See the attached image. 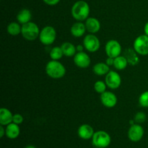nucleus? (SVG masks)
I'll return each instance as SVG.
<instances>
[{"label": "nucleus", "instance_id": "473e14b6", "mask_svg": "<svg viewBox=\"0 0 148 148\" xmlns=\"http://www.w3.org/2000/svg\"><path fill=\"white\" fill-rule=\"evenodd\" d=\"M144 32H145V34L147 35L148 36V21L145 23V25L144 26Z\"/></svg>", "mask_w": 148, "mask_h": 148}, {"label": "nucleus", "instance_id": "393cba45", "mask_svg": "<svg viewBox=\"0 0 148 148\" xmlns=\"http://www.w3.org/2000/svg\"><path fill=\"white\" fill-rule=\"evenodd\" d=\"M107 85L106 82L102 80L96 81L94 84V90L97 93L102 94L105 91H106Z\"/></svg>", "mask_w": 148, "mask_h": 148}, {"label": "nucleus", "instance_id": "9d476101", "mask_svg": "<svg viewBox=\"0 0 148 148\" xmlns=\"http://www.w3.org/2000/svg\"><path fill=\"white\" fill-rule=\"evenodd\" d=\"M105 82L108 88L111 90H116L121 85V77L119 74L116 71L110 70L106 75Z\"/></svg>", "mask_w": 148, "mask_h": 148}, {"label": "nucleus", "instance_id": "6e6552de", "mask_svg": "<svg viewBox=\"0 0 148 148\" xmlns=\"http://www.w3.org/2000/svg\"><path fill=\"white\" fill-rule=\"evenodd\" d=\"M105 51L108 57L116 58L121 55L122 47L118 40L111 39L106 44Z\"/></svg>", "mask_w": 148, "mask_h": 148}, {"label": "nucleus", "instance_id": "c756f323", "mask_svg": "<svg viewBox=\"0 0 148 148\" xmlns=\"http://www.w3.org/2000/svg\"><path fill=\"white\" fill-rule=\"evenodd\" d=\"M106 63L108 65V66H114V58L111 57H108L106 60Z\"/></svg>", "mask_w": 148, "mask_h": 148}, {"label": "nucleus", "instance_id": "b1692460", "mask_svg": "<svg viewBox=\"0 0 148 148\" xmlns=\"http://www.w3.org/2000/svg\"><path fill=\"white\" fill-rule=\"evenodd\" d=\"M49 56L51 60H56L59 61L63 57L64 53L62 51V48L59 47V46H55V47L52 48L49 53Z\"/></svg>", "mask_w": 148, "mask_h": 148}, {"label": "nucleus", "instance_id": "6ab92c4d", "mask_svg": "<svg viewBox=\"0 0 148 148\" xmlns=\"http://www.w3.org/2000/svg\"><path fill=\"white\" fill-rule=\"evenodd\" d=\"M138 53L134 51V49H128L125 51V56L127 58L128 63L132 66H135L140 62V57L138 56Z\"/></svg>", "mask_w": 148, "mask_h": 148}, {"label": "nucleus", "instance_id": "7ed1b4c3", "mask_svg": "<svg viewBox=\"0 0 148 148\" xmlns=\"http://www.w3.org/2000/svg\"><path fill=\"white\" fill-rule=\"evenodd\" d=\"M40 29L38 25L33 22H29L22 25L21 35L25 40L33 41L36 40L40 35Z\"/></svg>", "mask_w": 148, "mask_h": 148}, {"label": "nucleus", "instance_id": "dca6fc26", "mask_svg": "<svg viewBox=\"0 0 148 148\" xmlns=\"http://www.w3.org/2000/svg\"><path fill=\"white\" fill-rule=\"evenodd\" d=\"M5 130V135L7 136V138L10 139V140H14V139L17 138L20 134V128L19 125L13 122L6 126Z\"/></svg>", "mask_w": 148, "mask_h": 148}, {"label": "nucleus", "instance_id": "f257e3e1", "mask_svg": "<svg viewBox=\"0 0 148 148\" xmlns=\"http://www.w3.org/2000/svg\"><path fill=\"white\" fill-rule=\"evenodd\" d=\"M90 8L88 2L83 0L76 1L72 7V16L77 21H85L89 17Z\"/></svg>", "mask_w": 148, "mask_h": 148}, {"label": "nucleus", "instance_id": "2eb2a0df", "mask_svg": "<svg viewBox=\"0 0 148 148\" xmlns=\"http://www.w3.org/2000/svg\"><path fill=\"white\" fill-rule=\"evenodd\" d=\"M87 31L85 23L77 21L74 23L70 28L71 34L75 38H80L85 34Z\"/></svg>", "mask_w": 148, "mask_h": 148}, {"label": "nucleus", "instance_id": "f704fd0d", "mask_svg": "<svg viewBox=\"0 0 148 148\" xmlns=\"http://www.w3.org/2000/svg\"><path fill=\"white\" fill-rule=\"evenodd\" d=\"M135 124V121H134V120H130V126L133 125V124Z\"/></svg>", "mask_w": 148, "mask_h": 148}, {"label": "nucleus", "instance_id": "4468645a", "mask_svg": "<svg viewBox=\"0 0 148 148\" xmlns=\"http://www.w3.org/2000/svg\"><path fill=\"white\" fill-rule=\"evenodd\" d=\"M87 31L92 34L97 33L101 30V25L99 20L95 17H88L85 22Z\"/></svg>", "mask_w": 148, "mask_h": 148}, {"label": "nucleus", "instance_id": "f8f14e48", "mask_svg": "<svg viewBox=\"0 0 148 148\" xmlns=\"http://www.w3.org/2000/svg\"><path fill=\"white\" fill-rule=\"evenodd\" d=\"M117 101L116 95L111 91H105L103 93L101 94V103L106 108H114L117 104Z\"/></svg>", "mask_w": 148, "mask_h": 148}, {"label": "nucleus", "instance_id": "9b49d317", "mask_svg": "<svg viewBox=\"0 0 148 148\" xmlns=\"http://www.w3.org/2000/svg\"><path fill=\"white\" fill-rule=\"evenodd\" d=\"M73 57L74 63L77 67L81 68V69H85V68H88L90 65V57L85 51L77 52V53Z\"/></svg>", "mask_w": 148, "mask_h": 148}, {"label": "nucleus", "instance_id": "2f4dec72", "mask_svg": "<svg viewBox=\"0 0 148 148\" xmlns=\"http://www.w3.org/2000/svg\"><path fill=\"white\" fill-rule=\"evenodd\" d=\"M76 49H77V52H81V51H83L84 49H85V47H84L83 44L82 45L79 44L76 46Z\"/></svg>", "mask_w": 148, "mask_h": 148}, {"label": "nucleus", "instance_id": "cd10ccee", "mask_svg": "<svg viewBox=\"0 0 148 148\" xmlns=\"http://www.w3.org/2000/svg\"><path fill=\"white\" fill-rule=\"evenodd\" d=\"M24 121V118H23V116L20 114H15L13 115V120L12 122L14 124H17L18 125L21 124Z\"/></svg>", "mask_w": 148, "mask_h": 148}, {"label": "nucleus", "instance_id": "f3484780", "mask_svg": "<svg viewBox=\"0 0 148 148\" xmlns=\"http://www.w3.org/2000/svg\"><path fill=\"white\" fill-rule=\"evenodd\" d=\"M14 114L8 108H1L0 109V124L2 126H7L11 124L13 120Z\"/></svg>", "mask_w": 148, "mask_h": 148}, {"label": "nucleus", "instance_id": "ddd939ff", "mask_svg": "<svg viewBox=\"0 0 148 148\" xmlns=\"http://www.w3.org/2000/svg\"><path fill=\"white\" fill-rule=\"evenodd\" d=\"M93 128L92 126L88 124H83L79 127L77 130L78 137L84 140H88L92 138L94 135Z\"/></svg>", "mask_w": 148, "mask_h": 148}, {"label": "nucleus", "instance_id": "f03ea898", "mask_svg": "<svg viewBox=\"0 0 148 148\" xmlns=\"http://www.w3.org/2000/svg\"><path fill=\"white\" fill-rule=\"evenodd\" d=\"M66 68L59 61L51 60L46 64V72L52 79H61L66 75Z\"/></svg>", "mask_w": 148, "mask_h": 148}, {"label": "nucleus", "instance_id": "a211bd4d", "mask_svg": "<svg viewBox=\"0 0 148 148\" xmlns=\"http://www.w3.org/2000/svg\"><path fill=\"white\" fill-rule=\"evenodd\" d=\"M17 22L20 24L24 25L25 23H29L31 21L32 19V13L30 10L28 9H22L17 14Z\"/></svg>", "mask_w": 148, "mask_h": 148}, {"label": "nucleus", "instance_id": "0eeeda50", "mask_svg": "<svg viewBox=\"0 0 148 148\" xmlns=\"http://www.w3.org/2000/svg\"><path fill=\"white\" fill-rule=\"evenodd\" d=\"M84 47L85 50L90 53H95L101 47V42L99 38L95 34L89 33L85 36L83 39Z\"/></svg>", "mask_w": 148, "mask_h": 148}, {"label": "nucleus", "instance_id": "c9c22d12", "mask_svg": "<svg viewBox=\"0 0 148 148\" xmlns=\"http://www.w3.org/2000/svg\"><path fill=\"white\" fill-rule=\"evenodd\" d=\"M95 148H99V147H95Z\"/></svg>", "mask_w": 148, "mask_h": 148}, {"label": "nucleus", "instance_id": "4be33fe9", "mask_svg": "<svg viewBox=\"0 0 148 148\" xmlns=\"http://www.w3.org/2000/svg\"><path fill=\"white\" fill-rule=\"evenodd\" d=\"M129 63L127 58L124 56H119L114 58V66L117 70H124L128 66Z\"/></svg>", "mask_w": 148, "mask_h": 148}, {"label": "nucleus", "instance_id": "72a5a7b5", "mask_svg": "<svg viewBox=\"0 0 148 148\" xmlns=\"http://www.w3.org/2000/svg\"><path fill=\"white\" fill-rule=\"evenodd\" d=\"M25 148H36L34 145H27Z\"/></svg>", "mask_w": 148, "mask_h": 148}, {"label": "nucleus", "instance_id": "7c9ffc66", "mask_svg": "<svg viewBox=\"0 0 148 148\" xmlns=\"http://www.w3.org/2000/svg\"><path fill=\"white\" fill-rule=\"evenodd\" d=\"M4 127V126L2 125L0 126V137H1V138H2L6 134V130Z\"/></svg>", "mask_w": 148, "mask_h": 148}, {"label": "nucleus", "instance_id": "bb28decb", "mask_svg": "<svg viewBox=\"0 0 148 148\" xmlns=\"http://www.w3.org/2000/svg\"><path fill=\"white\" fill-rule=\"evenodd\" d=\"M146 119H147V116L145 113L143 111H139L134 116V120L137 124H142L146 121Z\"/></svg>", "mask_w": 148, "mask_h": 148}, {"label": "nucleus", "instance_id": "423d86ee", "mask_svg": "<svg viewBox=\"0 0 148 148\" xmlns=\"http://www.w3.org/2000/svg\"><path fill=\"white\" fill-rule=\"evenodd\" d=\"M133 49L140 56L148 55V36L147 35L137 36L133 43Z\"/></svg>", "mask_w": 148, "mask_h": 148}, {"label": "nucleus", "instance_id": "aec40b11", "mask_svg": "<svg viewBox=\"0 0 148 148\" xmlns=\"http://www.w3.org/2000/svg\"><path fill=\"white\" fill-rule=\"evenodd\" d=\"M92 71L98 76H104L109 72V66L104 62L96 63L92 67Z\"/></svg>", "mask_w": 148, "mask_h": 148}, {"label": "nucleus", "instance_id": "1a4fd4ad", "mask_svg": "<svg viewBox=\"0 0 148 148\" xmlns=\"http://www.w3.org/2000/svg\"><path fill=\"white\" fill-rule=\"evenodd\" d=\"M145 130L143 127L140 124L135 123L133 125L130 126L127 135L130 141L133 143H138L143 138Z\"/></svg>", "mask_w": 148, "mask_h": 148}, {"label": "nucleus", "instance_id": "412c9836", "mask_svg": "<svg viewBox=\"0 0 148 148\" xmlns=\"http://www.w3.org/2000/svg\"><path fill=\"white\" fill-rule=\"evenodd\" d=\"M61 48L63 51L64 56L66 57H72L77 53L76 46L70 42H64L62 44Z\"/></svg>", "mask_w": 148, "mask_h": 148}, {"label": "nucleus", "instance_id": "39448f33", "mask_svg": "<svg viewBox=\"0 0 148 148\" xmlns=\"http://www.w3.org/2000/svg\"><path fill=\"white\" fill-rule=\"evenodd\" d=\"M91 140L92 145L95 147L106 148L111 143V137L110 134L103 130L95 132Z\"/></svg>", "mask_w": 148, "mask_h": 148}, {"label": "nucleus", "instance_id": "a878e982", "mask_svg": "<svg viewBox=\"0 0 148 148\" xmlns=\"http://www.w3.org/2000/svg\"><path fill=\"white\" fill-rule=\"evenodd\" d=\"M139 104L143 108H148V90L143 92L138 99Z\"/></svg>", "mask_w": 148, "mask_h": 148}, {"label": "nucleus", "instance_id": "c85d7f7f", "mask_svg": "<svg viewBox=\"0 0 148 148\" xmlns=\"http://www.w3.org/2000/svg\"><path fill=\"white\" fill-rule=\"evenodd\" d=\"M43 1L47 5L55 6L59 4L60 0H43Z\"/></svg>", "mask_w": 148, "mask_h": 148}, {"label": "nucleus", "instance_id": "5701e85b", "mask_svg": "<svg viewBox=\"0 0 148 148\" xmlns=\"http://www.w3.org/2000/svg\"><path fill=\"white\" fill-rule=\"evenodd\" d=\"M7 33L12 36H18L21 34L22 26H20V23L17 22H12L7 25Z\"/></svg>", "mask_w": 148, "mask_h": 148}, {"label": "nucleus", "instance_id": "20e7f679", "mask_svg": "<svg viewBox=\"0 0 148 148\" xmlns=\"http://www.w3.org/2000/svg\"><path fill=\"white\" fill-rule=\"evenodd\" d=\"M56 30L53 26L46 25L40 30L39 40L42 44L49 46L54 43L56 39Z\"/></svg>", "mask_w": 148, "mask_h": 148}]
</instances>
